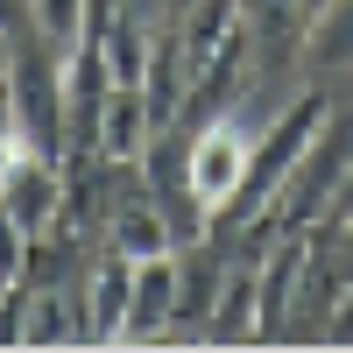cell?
Instances as JSON below:
<instances>
[{
	"label": "cell",
	"instance_id": "cell-11",
	"mask_svg": "<svg viewBox=\"0 0 353 353\" xmlns=\"http://www.w3.org/2000/svg\"><path fill=\"white\" fill-rule=\"evenodd\" d=\"M297 64L311 78H332L353 71V0H325L311 21H304V43H297Z\"/></svg>",
	"mask_w": 353,
	"mask_h": 353
},
{
	"label": "cell",
	"instance_id": "cell-17",
	"mask_svg": "<svg viewBox=\"0 0 353 353\" xmlns=\"http://www.w3.org/2000/svg\"><path fill=\"white\" fill-rule=\"evenodd\" d=\"M8 64H14V36L0 28V85H8Z\"/></svg>",
	"mask_w": 353,
	"mask_h": 353
},
{
	"label": "cell",
	"instance_id": "cell-18",
	"mask_svg": "<svg viewBox=\"0 0 353 353\" xmlns=\"http://www.w3.org/2000/svg\"><path fill=\"white\" fill-rule=\"evenodd\" d=\"M318 8H325V0H304V14H318Z\"/></svg>",
	"mask_w": 353,
	"mask_h": 353
},
{
	"label": "cell",
	"instance_id": "cell-2",
	"mask_svg": "<svg viewBox=\"0 0 353 353\" xmlns=\"http://www.w3.org/2000/svg\"><path fill=\"white\" fill-rule=\"evenodd\" d=\"M346 191H353V106H332L325 128L311 134L304 163L290 170L283 198L269 205V226H318V219H339Z\"/></svg>",
	"mask_w": 353,
	"mask_h": 353
},
{
	"label": "cell",
	"instance_id": "cell-10",
	"mask_svg": "<svg viewBox=\"0 0 353 353\" xmlns=\"http://www.w3.org/2000/svg\"><path fill=\"white\" fill-rule=\"evenodd\" d=\"M149 134H156L149 92H141V85H113L106 106H99V156H106V163H141Z\"/></svg>",
	"mask_w": 353,
	"mask_h": 353
},
{
	"label": "cell",
	"instance_id": "cell-7",
	"mask_svg": "<svg viewBox=\"0 0 353 353\" xmlns=\"http://www.w3.org/2000/svg\"><path fill=\"white\" fill-rule=\"evenodd\" d=\"M205 339H212V346L261 339V254H248V261L226 254V276H219L212 318H205Z\"/></svg>",
	"mask_w": 353,
	"mask_h": 353
},
{
	"label": "cell",
	"instance_id": "cell-8",
	"mask_svg": "<svg viewBox=\"0 0 353 353\" xmlns=\"http://www.w3.org/2000/svg\"><path fill=\"white\" fill-rule=\"evenodd\" d=\"M106 248L128 254V261H149V254H170L176 248V226H170L163 205L134 184V191L113 198V212H106Z\"/></svg>",
	"mask_w": 353,
	"mask_h": 353
},
{
	"label": "cell",
	"instance_id": "cell-15",
	"mask_svg": "<svg viewBox=\"0 0 353 353\" xmlns=\"http://www.w3.org/2000/svg\"><path fill=\"white\" fill-rule=\"evenodd\" d=\"M0 28H8V36H21V28H36V21H28V0H0Z\"/></svg>",
	"mask_w": 353,
	"mask_h": 353
},
{
	"label": "cell",
	"instance_id": "cell-16",
	"mask_svg": "<svg viewBox=\"0 0 353 353\" xmlns=\"http://www.w3.org/2000/svg\"><path fill=\"white\" fill-rule=\"evenodd\" d=\"M332 226H339V248H346V261H353V191H346V205H339Z\"/></svg>",
	"mask_w": 353,
	"mask_h": 353
},
{
	"label": "cell",
	"instance_id": "cell-5",
	"mask_svg": "<svg viewBox=\"0 0 353 353\" xmlns=\"http://www.w3.org/2000/svg\"><path fill=\"white\" fill-rule=\"evenodd\" d=\"M64 205H71V191H64V176H57L50 156L21 149V156L8 163V176H0V212H8L28 241H43V233L64 219Z\"/></svg>",
	"mask_w": 353,
	"mask_h": 353
},
{
	"label": "cell",
	"instance_id": "cell-9",
	"mask_svg": "<svg viewBox=\"0 0 353 353\" xmlns=\"http://www.w3.org/2000/svg\"><path fill=\"white\" fill-rule=\"evenodd\" d=\"M128 297H134V261L106 254L92 290H85V346H121L128 332Z\"/></svg>",
	"mask_w": 353,
	"mask_h": 353
},
{
	"label": "cell",
	"instance_id": "cell-3",
	"mask_svg": "<svg viewBox=\"0 0 353 353\" xmlns=\"http://www.w3.org/2000/svg\"><path fill=\"white\" fill-rule=\"evenodd\" d=\"M8 99H14L21 149H36V156L57 163V156H64V50H57L43 28H21V36H14Z\"/></svg>",
	"mask_w": 353,
	"mask_h": 353
},
{
	"label": "cell",
	"instance_id": "cell-12",
	"mask_svg": "<svg viewBox=\"0 0 353 353\" xmlns=\"http://www.w3.org/2000/svg\"><path fill=\"white\" fill-rule=\"evenodd\" d=\"M28 21H36L57 50H71L85 36V0H28Z\"/></svg>",
	"mask_w": 353,
	"mask_h": 353
},
{
	"label": "cell",
	"instance_id": "cell-1",
	"mask_svg": "<svg viewBox=\"0 0 353 353\" xmlns=\"http://www.w3.org/2000/svg\"><path fill=\"white\" fill-rule=\"evenodd\" d=\"M325 113H332V99L325 92H304V99H290L269 128L254 134V156H248V184H241V198L226 205V212L212 219V233H241V226H269V205L283 198V184H290V170L304 163V149H311V134L325 128Z\"/></svg>",
	"mask_w": 353,
	"mask_h": 353
},
{
	"label": "cell",
	"instance_id": "cell-4",
	"mask_svg": "<svg viewBox=\"0 0 353 353\" xmlns=\"http://www.w3.org/2000/svg\"><path fill=\"white\" fill-rule=\"evenodd\" d=\"M191 134V198L205 205V219H219L233 198H241L248 184V156H254V134L233 121V113H219V121L205 128H184Z\"/></svg>",
	"mask_w": 353,
	"mask_h": 353
},
{
	"label": "cell",
	"instance_id": "cell-6",
	"mask_svg": "<svg viewBox=\"0 0 353 353\" xmlns=\"http://www.w3.org/2000/svg\"><path fill=\"white\" fill-rule=\"evenodd\" d=\"M176 290H184V269H176V248L134 261V297H128V332L121 346H149L176 325Z\"/></svg>",
	"mask_w": 353,
	"mask_h": 353
},
{
	"label": "cell",
	"instance_id": "cell-13",
	"mask_svg": "<svg viewBox=\"0 0 353 353\" xmlns=\"http://www.w3.org/2000/svg\"><path fill=\"white\" fill-rule=\"evenodd\" d=\"M21 325H28V276L0 290V346H21Z\"/></svg>",
	"mask_w": 353,
	"mask_h": 353
},
{
	"label": "cell",
	"instance_id": "cell-14",
	"mask_svg": "<svg viewBox=\"0 0 353 353\" xmlns=\"http://www.w3.org/2000/svg\"><path fill=\"white\" fill-rule=\"evenodd\" d=\"M14 156H21V128H14V99H8V85H0V176H8Z\"/></svg>",
	"mask_w": 353,
	"mask_h": 353
}]
</instances>
